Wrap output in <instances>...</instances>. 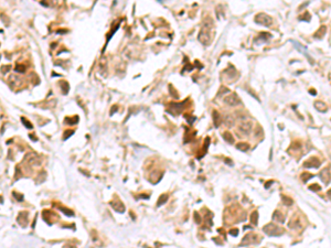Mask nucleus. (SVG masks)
Returning <instances> with one entry per match:
<instances>
[{
    "mask_svg": "<svg viewBox=\"0 0 331 248\" xmlns=\"http://www.w3.org/2000/svg\"><path fill=\"white\" fill-rule=\"evenodd\" d=\"M236 149H239V150L243 151V152H246L247 150L249 149V144L246 143V142H240V143L236 144Z\"/></svg>",
    "mask_w": 331,
    "mask_h": 248,
    "instance_id": "obj_20",
    "label": "nucleus"
},
{
    "mask_svg": "<svg viewBox=\"0 0 331 248\" xmlns=\"http://www.w3.org/2000/svg\"><path fill=\"white\" fill-rule=\"evenodd\" d=\"M319 177L321 179V181L326 183V184H329L330 183V168H324V170L320 172Z\"/></svg>",
    "mask_w": 331,
    "mask_h": 248,
    "instance_id": "obj_8",
    "label": "nucleus"
},
{
    "mask_svg": "<svg viewBox=\"0 0 331 248\" xmlns=\"http://www.w3.org/2000/svg\"><path fill=\"white\" fill-rule=\"evenodd\" d=\"M282 203H284L285 205H287V206L293 205V203H294V201H293L291 198H288L287 195H284V194L282 195Z\"/></svg>",
    "mask_w": 331,
    "mask_h": 248,
    "instance_id": "obj_21",
    "label": "nucleus"
},
{
    "mask_svg": "<svg viewBox=\"0 0 331 248\" xmlns=\"http://www.w3.org/2000/svg\"><path fill=\"white\" fill-rule=\"evenodd\" d=\"M273 220H276V222H279V223H284L285 222V214H282L280 211L277 210L273 214Z\"/></svg>",
    "mask_w": 331,
    "mask_h": 248,
    "instance_id": "obj_17",
    "label": "nucleus"
},
{
    "mask_svg": "<svg viewBox=\"0 0 331 248\" xmlns=\"http://www.w3.org/2000/svg\"><path fill=\"white\" fill-rule=\"evenodd\" d=\"M312 177H313V175H312L311 173H308V172H303L300 177H301V180H303V182H307V181H308L309 179H311Z\"/></svg>",
    "mask_w": 331,
    "mask_h": 248,
    "instance_id": "obj_27",
    "label": "nucleus"
},
{
    "mask_svg": "<svg viewBox=\"0 0 331 248\" xmlns=\"http://www.w3.org/2000/svg\"><path fill=\"white\" fill-rule=\"evenodd\" d=\"M251 222H252V224L253 225H257V223H258V212H253L252 213V215H251Z\"/></svg>",
    "mask_w": 331,
    "mask_h": 248,
    "instance_id": "obj_22",
    "label": "nucleus"
},
{
    "mask_svg": "<svg viewBox=\"0 0 331 248\" xmlns=\"http://www.w3.org/2000/svg\"><path fill=\"white\" fill-rule=\"evenodd\" d=\"M78 120V117L75 116L74 118H65V124L66 125H75Z\"/></svg>",
    "mask_w": 331,
    "mask_h": 248,
    "instance_id": "obj_25",
    "label": "nucleus"
},
{
    "mask_svg": "<svg viewBox=\"0 0 331 248\" xmlns=\"http://www.w3.org/2000/svg\"><path fill=\"white\" fill-rule=\"evenodd\" d=\"M222 137H223V139L225 140L227 143H230V144H233L234 143V137H233V135L231 134V132H229V131H225V132H223V135H222Z\"/></svg>",
    "mask_w": 331,
    "mask_h": 248,
    "instance_id": "obj_19",
    "label": "nucleus"
},
{
    "mask_svg": "<svg viewBox=\"0 0 331 248\" xmlns=\"http://www.w3.org/2000/svg\"><path fill=\"white\" fill-rule=\"evenodd\" d=\"M65 132H66V134H64V136H63L64 140H66V139H67L70 136L73 135V132H74V131H73V130H67V131H65Z\"/></svg>",
    "mask_w": 331,
    "mask_h": 248,
    "instance_id": "obj_34",
    "label": "nucleus"
},
{
    "mask_svg": "<svg viewBox=\"0 0 331 248\" xmlns=\"http://www.w3.org/2000/svg\"><path fill=\"white\" fill-rule=\"evenodd\" d=\"M60 207V210H62V211H64V213L66 214V215H73V212L71 211V210H69V208H65V207H63V206H59Z\"/></svg>",
    "mask_w": 331,
    "mask_h": 248,
    "instance_id": "obj_33",
    "label": "nucleus"
},
{
    "mask_svg": "<svg viewBox=\"0 0 331 248\" xmlns=\"http://www.w3.org/2000/svg\"><path fill=\"white\" fill-rule=\"evenodd\" d=\"M10 69H11V66H10V65H2V66H1V69H0V71H1V73H2V74H6L8 71H10Z\"/></svg>",
    "mask_w": 331,
    "mask_h": 248,
    "instance_id": "obj_29",
    "label": "nucleus"
},
{
    "mask_svg": "<svg viewBox=\"0 0 331 248\" xmlns=\"http://www.w3.org/2000/svg\"><path fill=\"white\" fill-rule=\"evenodd\" d=\"M18 223L21 225V226L26 227L28 225V213L26 212H21L19 215H18Z\"/></svg>",
    "mask_w": 331,
    "mask_h": 248,
    "instance_id": "obj_13",
    "label": "nucleus"
},
{
    "mask_svg": "<svg viewBox=\"0 0 331 248\" xmlns=\"http://www.w3.org/2000/svg\"><path fill=\"white\" fill-rule=\"evenodd\" d=\"M199 41L202 43L203 45L208 46L210 45L212 42V36H211V30H208V29L202 28L201 31L199 32V36H198Z\"/></svg>",
    "mask_w": 331,
    "mask_h": 248,
    "instance_id": "obj_2",
    "label": "nucleus"
},
{
    "mask_svg": "<svg viewBox=\"0 0 331 248\" xmlns=\"http://www.w3.org/2000/svg\"><path fill=\"white\" fill-rule=\"evenodd\" d=\"M21 120L23 121V124H24V126H26V127H27V128H29V129H31V128H33V126H32V125H31V122H30V121H29V120H27V119H26V118H23V117H22V118H21Z\"/></svg>",
    "mask_w": 331,
    "mask_h": 248,
    "instance_id": "obj_30",
    "label": "nucleus"
},
{
    "mask_svg": "<svg viewBox=\"0 0 331 248\" xmlns=\"http://www.w3.org/2000/svg\"><path fill=\"white\" fill-rule=\"evenodd\" d=\"M253 129V124L249 120H246V119H242V120L239 122V130L243 135H248Z\"/></svg>",
    "mask_w": 331,
    "mask_h": 248,
    "instance_id": "obj_4",
    "label": "nucleus"
},
{
    "mask_svg": "<svg viewBox=\"0 0 331 248\" xmlns=\"http://www.w3.org/2000/svg\"><path fill=\"white\" fill-rule=\"evenodd\" d=\"M168 198H169L168 194H162L161 196L158 198V204H157V205L160 206V205H162V204H164V203L168 201Z\"/></svg>",
    "mask_w": 331,
    "mask_h": 248,
    "instance_id": "obj_23",
    "label": "nucleus"
},
{
    "mask_svg": "<svg viewBox=\"0 0 331 248\" xmlns=\"http://www.w3.org/2000/svg\"><path fill=\"white\" fill-rule=\"evenodd\" d=\"M193 217H194V220H195V223L197 224H200L201 223V216L199 215V213L198 212H194V214H193Z\"/></svg>",
    "mask_w": 331,
    "mask_h": 248,
    "instance_id": "obj_31",
    "label": "nucleus"
},
{
    "mask_svg": "<svg viewBox=\"0 0 331 248\" xmlns=\"http://www.w3.org/2000/svg\"><path fill=\"white\" fill-rule=\"evenodd\" d=\"M26 71H27V66L24 64H18L16 66V72L18 73H24Z\"/></svg>",
    "mask_w": 331,
    "mask_h": 248,
    "instance_id": "obj_26",
    "label": "nucleus"
},
{
    "mask_svg": "<svg viewBox=\"0 0 331 248\" xmlns=\"http://www.w3.org/2000/svg\"><path fill=\"white\" fill-rule=\"evenodd\" d=\"M315 108L317 109L318 112H320V113H326V112L328 110L327 104H324V101H320V100H318V101L315 103Z\"/></svg>",
    "mask_w": 331,
    "mask_h": 248,
    "instance_id": "obj_15",
    "label": "nucleus"
},
{
    "mask_svg": "<svg viewBox=\"0 0 331 248\" xmlns=\"http://www.w3.org/2000/svg\"><path fill=\"white\" fill-rule=\"evenodd\" d=\"M213 115H212V118H213V122H214V126L218 128L220 127V125H221V116H220V114L216 112V110H213Z\"/></svg>",
    "mask_w": 331,
    "mask_h": 248,
    "instance_id": "obj_18",
    "label": "nucleus"
},
{
    "mask_svg": "<svg viewBox=\"0 0 331 248\" xmlns=\"http://www.w3.org/2000/svg\"><path fill=\"white\" fill-rule=\"evenodd\" d=\"M42 216H43V220H45L48 224H53V223H55V222L59 220V217H57V215L55 213L48 211V210H47V211H43Z\"/></svg>",
    "mask_w": 331,
    "mask_h": 248,
    "instance_id": "obj_6",
    "label": "nucleus"
},
{
    "mask_svg": "<svg viewBox=\"0 0 331 248\" xmlns=\"http://www.w3.org/2000/svg\"><path fill=\"white\" fill-rule=\"evenodd\" d=\"M223 122H224V125L226 127L232 128L235 125V118L233 117L232 115H225L224 118H223Z\"/></svg>",
    "mask_w": 331,
    "mask_h": 248,
    "instance_id": "obj_14",
    "label": "nucleus"
},
{
    "mask_svg": "<svg viewBox=\"0 0 331 248\" xmlns=\"http://www.w3.org/2000/svg\"><path fill=\"white\" fill-rule=\"evenodd\" d=\"M98 71L102 75H105L107 73V58L106 57H102L98 62Z\"/></svg>",
    "mask_w": 331,
    "mask_h": 248,
    "instance_id": "obj_11",
    "label": "nucleus"
},
{
    "mask_svg": "<svg viewBox=\"0 0 331 248\" xmlns=\"http://www.w3.org/2000/svg\"><path fill=\"white\" fill-rule=\"evenodd\" d=\"M213 27H214L213 20H212L210 17H206L204 20H203V22H202V28L208 29V30H212Z\"/></svg>",
    "mask_w": 331,
    "mask_h": 248,
    "instance_id": "obj_16",
    "label": "nucleus"
},
{
    "mask_svg": "<svg viewBox=\"0 0 331 248\" xmlns=\"http://www.w3.org/2000/svg\"><path fill=\"white\" fill-rule=\"evenodd\" d=\"M230 235H232V236H237V235H239V229H236V228L230 229Z\"/></svg>",
    "mask_w": 331,
    "mask_h": 248,
    "instance_id": "obj_35",
    "label": "nucleus"
},
{
    "mask_svg": "<svg viewBox=\"0 0 331 248\" xmlns=\"http://www.w3.org/2000/svg\"><path fill=\"white\" fill-rule=\"evenodd\" d=\"M26 161L30 164V165H39L41 163V159L36 156L35 153H29L26 156Z\"/></svg>",
    "mask_w": 331,
    "mask_h": 248,
    "instance_id": "obj_7",
    "label": "nucleus"
},
{
    "mask_svg": "<svg viewBox=\"0 0 331 248\" xmlns=\"http://www.w3.org/2000/svg\"><path fill=\"white\" fill-rule=\"evenodd\" d=\"M111 205H112V207H113L114 210L116 211V212L118 213H123L124 211H125V205L120 202L119 200H116V201H112L111 202Z\"/></svg>",
    "mask_w": 331,
    "mask_h": 248,
    "instance_id": "obj_12",
    "label": "nucleus"
},
{
    "mask_svg": "<svg viewBox=\"0 0 331 248\" xmlns=\"http://www.w3.org/2000/svg\"><path fill=\"white\" fill-rule=\"evenodd\" d=\"M60 84H61V87H62V88H61V89H62V93H63V94H67V92H69V88H70L69 84H67L65 81H62Z\"/></svg>",
    "mask_w": 331,
    "mask_h": 248,
    "instance_id": "obj_24",
    "label": "nucleus"
},
{
    "mask_svg": "<svg viewBox=\"0 0 331 248\" xmlns=\"http://www.w3.org/2000/svg\"><path fill=\"white\" fill-rule=\"evenodd\" d=\"M309 190H311V191H315V192H318L321 190V188L320 186H318L317 184H312L309 186Z\"/></svg>",
    "mask_w": 331,
    "mask_h": 248,
    "instance_id": "obj_32",
    "label": "nucleus"
},
{
    "mask_svg": "<svg viewBox=\"0 0 331 248\" xmlns=\"http://www.w3.org/2000/svg\"><path fill=\"white\" fill-rule=\"evenodd\" d=\"M320 160L318 159V158H310L308 161H306V162L303 163V165L306 167V168H312V169H316V168H318L319 165H320Z\"/></svg>",
    "mask_w": 331,
    "mask_h": 248,
    "instance_id": "obj_9",
    "label": "nucleus"
},
{
    "mask_svg": "<svg viewBox=\"0 0 331 248\" xmlns=\"http://www.w3.org/2000/svg\"><path fill=\"white\" fill-rule=\"evenodd\" d=\"M299 225H300V222L298 220H293L289 223V227H291V228H296V227H298Z\"/></svg>",
    "mask_w": 331,
    "mask_h": 248,
    "instance_id": "obj_28",
    "label": "nucleus"
},
{
    "mask_svg": "<svg viewBox=\"0 0 331 248\" xmlns=\"http://www.w3.org/2000/svg\"><path fill=\"white\" fill-rule=\"evenodd\" d=\"M224 103H225L226 105H229V106H237L239 104H240V98L237 97V95L235 94V93H231V94H229V95H226L225 97H224Z\"/></svg>",
    "mask_w": 331,
    "mask_h": 248,
    "instance_id": "obj_5",
    "label": "nucleus"
},
{
    "mask_svg": "<svg viewBox=\"0 0 331 248\" xmlns=\"http://www.w3.org/2000/svg\"><path fill=\"white\" fill-rule=\"evenodd\" d=\"M263 231L268 236H282L284 234V231H282V227H279L278 225L274 224V223H269L267 225H265L263 227Z\"/></svg>",
    "mask_w": 331,
    "mask_h": 248,
    "instance_id": "obj_1",
    "label": "nucleus"
},
{
    "mask_svg": "<svg viewBox=\"0 0 331 248\" xmlns=\"http://www.w3.org/2000/svg\"><path fill=\"white\" fill-rule=\"evenodd\" d=\"M13 194H14V196H16V198H18L19 201H22V200H23V196H22V195H20L19 193H16V192H14Z\"/></svg>",
    "mask_w": 331,
    "mask_h": 248,
    "instance_id": "obj_36",
    "label": "nucleus"
},
{
    "mask_svg": "<svg viewBox=\"0 0 331 248\" xmlns=\"http://www.w3.org/2000/svg\"><path fill=\"white\" fill-rule=\"evenodd\" d=\"M255 22L258 24H262V26L268 27L273 23V19L266 13H258L255 17Z\"/></svg>",
    "mask_w": 331,
    "mask_h": 248,
    "instance_id": "obj_3",
    "label": "nucleus"
},
{
    "mask_svg": "<svg viewBox=\"0 0 331 248\" xmlns=\"http://www.w3.org/2000/svg\"><path fill=\"white\" fill-rule=\"evenodd\" d=\"M8 83L10 84L11 87H18L22 83V78L17 76V75H10L8 78Z\"/></svg>",
    "mask_w": 331,
    "mask_h": 248,
    "instance_id": "obj_10",
    "label": "nucleus"
}]
</instances>
